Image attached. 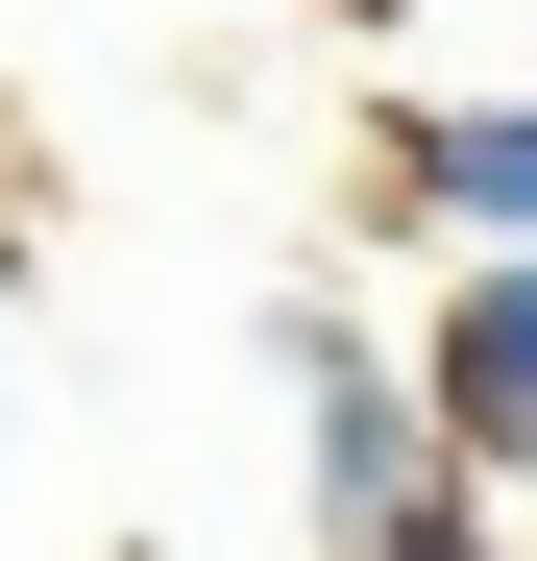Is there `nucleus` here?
I'll list each match as a JSON object with an SVG mask.
<instances>
[{"label": "nucleus", "instance_id": "obj_1", "mask_svg": "<svg viewBox=\"0 0 537 561\" xmlns=\"http://www.w3.org/2000/svg\"><path fill=\"white\" fill-rule=\"evenodd\" d=\"M294 391H318V513H342V537H391V513L439 489V463H415V391H391V366H342L318 318H294Z\"/></svg>", "mask_w": 537, "mask_h": 561}, {"label": "nucleus", "instance_id": "obj_2", "mask_svg": "<svg viewBox=\"0 0 537 561\" xmlns=\"http://www.w3.org/2000/svg\"><path fill=\"white\" fill-rule=\"evenodd\" d=\"M439 439H465V463H537V244L439 318Z\"/></svg>", "mask_w": 537, "mask_h": 561}, {"label": "nucleus", "instance_id": "obj_3", "mask_svg": "<svg viewBox=\"0 0 537 561\" xmlns=\"http://www.w3.org/2000/svg\"><path fill=\"white\" fill-rule=\"evenodd\" d=\"M415 196H465V220H513V244H537V123H513V99L415 123Z\"/></svg>", "mask_w": 537, "mask_h": 561}, {"label": "nucleus", "instance_id": "obj_4", "mask_svg": "<svg viewBox=\"0 0 537 561\" xmlns=\"http://www.w3.org/2000/svg\"><path fill=\"white\" fill-rule=\"evenodd\" d=\"M367 561H489V513H439V489H415V513H391Z\"/></svg>", "mask_w": 537, "mask_h": 561}]
</instances>
